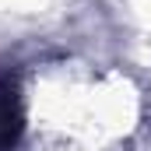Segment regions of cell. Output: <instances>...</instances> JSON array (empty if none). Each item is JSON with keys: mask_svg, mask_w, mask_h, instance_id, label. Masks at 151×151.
<instances>
[{"mask_svg": "<svg viewBox=\"0 0 151 151\" xmlns=\"http://www.w3.org/2000/svg\"><path fill=\"white\" fill-rule=\"evenodd\" d=\"M25 116H21V99H18V84L11 77L0 81V151H11L21 137Z\"/></svg>", "mask_w": 151, "mask_h": 151, "instance_id": "cell-1", "label": "cell"}]
</instances>
